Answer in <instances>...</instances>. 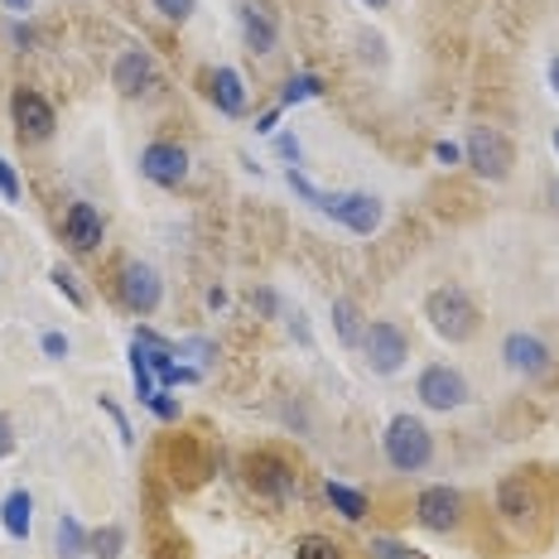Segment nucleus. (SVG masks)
I'll list each match as a JSON object with an SVG mask.
<instances>
[{
	"instance_id": "1",
	"label": "nucleus",
	"mask_w": 559,
	"mask_h": 559,
	"mask_svg": "<svg viewBox=\"0 0 559 559\" xmlns=\"http://www.w3.org/2000/svg\"><path fill=\"white\" fill-rule=\"evenodd\" d=\"M425 319L444 343H473L483 319H477V305L463 295V285H439L425 295Z\"/></svg>"
},
{
	"instance_id": "2",
	"label": "nucleus",
	"mask_w": 559,
	"mask_h": 559,
	"mask_svg": "<svg viewBox=\"0 0 559 559\" xmlns=\"http://www.w3.org/2000/svg\"><path fill=\"white\" fill-rule=\"evenodd\" d=\"M381 453H386L395 473H419L435 459V435H429V425L419 415H391L386 435H381Z\"/></svg>"
},
{
	"instance_id": "3",
	"label": "nucleus",
	"mask_w": 559,
	"mask_h": 559,
	"mask_svg": "<svg viewBox=\"0 0 559 559\" xmlns=\"http://www.w3.org/2000/svg\"><path fill=\"white\" fill-rule=\"evenodd\" d=\"M463 159L477 179H507L511 165H516V145L511 135H502L497 126H468L463 135Z\"/></svg>"
},
{
	"instance_id": "4",
	"label": "nucleus",
	"mask_w": 559,
	"mask_h": 559,
	"mask_svg": "<svg viewBox=\"0 0 559 559\" xmlns=\"http://www.w3.org/2000/svg\"><path fill=\"white\" fill-rule=\"evenodd\" d=\"M313 207L323 217H333V223H343L353 237H371L381 227V213H386L377 193H323V189L313 198Z\"/></svg>"
},
{
	"instance_id": "5",
	"label": "nucleus",
	"mask_w": 559,
	"mask_h": 559,
	"mask_svg": "<svg viewBox=\"0 0 559 559\" xmlns=\"http://www.w3.org/2000/svg\"><path fill=\"white\" fill-rule=\"evenodd\" d=\"M415 395L425 401V411H439V415H453L459 405H468V377H463L459 367H449V362H429L425 371H419V381H415Z\"/></svg>"
},
{
	"instance_id": "6",
	"label": "nucleus",
	"mask_w": 559,
	"mask_h": 559,
	"mask_svg": "<svg viewBox=\"0 0 559 559\" xmlns=\"http://www.w3.org/2000/svg\"><path fill=\"white\" fill-rule=\"evenodd\" d=\"M463 516H468V497H463L459 487H449V483H435V487H425V492L415 497V521L429 535H453L463 526Z\"/></svg>"
},
{
	"instance_id": "7",
	"label": "nucleus",
	"mask_w": 559,
	"mask_h": 559,
	"mask_svg": "<svg viewBox=\"0 0 559 559\" xmlns=\"http://www.w3.org/2000/svg\"><path fill=\"white\" fill-rule=\"evenodd\" d=\"M362 357L377 377H395V371L405 367V357H411V337H405L401 323L377 319L362 329Z\"/></svg>"
},
{
	"instance_id": "8",
	"label": "nucleus",
	"mask_w": 559,
	"mask_h": 559,
	"mask_svg": "<svg viewBox=\"0 0 559 559\" xmlns=\"http://www.w3.org/2000/svg\"><path fill=\"white\" fill-rule=\"evenodd\" d=\"M116 299H121L131 313H155L165 305V280H159L155 265L126 261L121 271H116Z\"/></svg>"
},
{
	"instance_id": "9",
	"label": "nucleus",
	"mask_w": 559,
	"mask_h": 559,
	"mask_svg": "<svg viewBox=\"0 0 559 559\" xmlns=\"http://www.w3.org/2000/svg\"><path fill=\"white\" fill-rule=\"evenodd\" d=\"M10 121L25 140H49L58 131V116L39 87H15L10 92Z\"/></svg>"
},
{
	"instance_id": "10",
	"label": "nucleus",
	"mask_w": 559,
	"mask_h": 559,
	"mask_svg": "<svg viewBox=\"0 0 559 559\" xmlns=\"http://www.w3.org/2000/svg\"><path fill=\"white\" fill-rule=\"evenodd\" d=\"M497 511H502L516 531H535V526H540V492L531 487L526 473L507 477V483L497 487Z\"/></svg>"
},
{
	"instance_id": "11",
	"label": "nucleus",
	"mask_w": 559,
	"mask_h": 559,
	"mask_svg": "<svg viewBox=\"0 0 559 559\" xmlns=\"http://www.w3.org/2000/svg\"><path fill=\"white\" fill-rule=\"evenodd\" d=\"M140 174H145L150 183H159V189H179V183L189 179V150L174 145V140H155V145H145V155H140Z\"/></svg>"
},
{
	"instance_id": "12",
	"label": "nucleus",
	"mask_w": 559,
	"mask_h": 559,
	"mask_svg": "<svg viewBox=\"0 0 559 559\" xmlns=\"http://www.w3.org/2000/svg\"><path fill=\"white\" fill-rule=\"evenodd\" d=\"M247 483L261 497H271V502H289V492H295V473H289V463L280 459V453H251Z\"/></svg>"
},
{
	"instance_id": "13",
	"label": "nucleus",
	"mask_w": 559,
	"mask_h": 559,
	"mask_svg": "<svg viewBox=\"0 0 559 559\" xmlns=\"http://www.w3.org/2000/svg\"><path fill=\"white\" fill-rule=\"evenodd\" d=\"M63 241L73 251H83V255L97 251L102 241H107V217H102L87 198H78V203L68 207V217H63Z\"/></svg>"
},
{
	"instance_id": "14",
	"label": "nucleus",
	"mask_w": 559,
	"mask_h": 559,
	"mask_svg": "<svg viewBox=\"0 0 559 559\" xmlns=\"http://www.w3.org/2000/svg\"><path fill=\"white\" fill-rule=\"evenodd\" d=\"M155 78H159V68H155V58H150L145 49H126L121 58H116V68H111V87L121 92V97H145L150 87H155Z\"/></svg>"
},
{
	"instance_id": "15",
	"label": "nucleus",
	"mask_w": 559,
	"mask_h": 559,
	"mask_svg": "<svg viewBox=\"0 0 559 559\" xmlns=\"http://www.w3.org/2000/svg\"><path fill=\"white\" fill-rule=\"evenodd\" d=\"M207 102H213L223 116H231V121H241V116L251 111L247 83H241L237 68H213V73H207Z\"/></svg>"
},
{
	"instance_id": "16",
	"label": "nucleus",
	"mask_w": 559,
	"mask_h": 559,
	"mask_svg": "<svg viewBox=\"0 0 559 559\" xmlns=\"http://www.w3.org/2000/svg\"><path fill=\"white\" fill-rule=\"evenodd\" d=\"M502 362L511 371H521V377H545V371H550V347H545L535 333H507Z\"/></svg>"
},
{
	"instance_id": "17",
	"label": "nucleus",
	"mask_w": 559,
	"mask_h": 559,
	"mask_svg": "<svg viewBox=\"0 0 559 559\" xmlns=\"http://www.w3.org/2000/svg\"><path fill=\"white\" fill-rule=\"evenodd\" d=\"M241 39H247L251 53H271L275 39H280L275 15H271L265 5H255V0H247V5H241Z\"/></svg>"
},
{
	"instance_id": "18",
	"label": "nucleus",
	"mask_w": 559,
	"mask_h": 559,
	"mask_svg": "<svg viewBox=\"0 0 559 559\" xmlns=\"http://www.w3.org/2000/svg\"><path fill=\"white\" fill-rule=\"evenodd\" d=\"M0 531H5L10 540H29V531H34V497L25 492V487H15V492L0 502Z\"/></svg>"
},
{
	"instance_id": "19",
	"label": "nucleus",
	"mask_w": 559,
	"mask_h": 559,
	"mask_svg": "<svg viewBox=\"0 0 559 559\" xmlns=\"http://www.w3.org/2000/svg\"><path fill=\"white\" fill-rule=\"evenodd\" d=\"M323 497H329V507H333L343 521H367V511H371L367 492H357V487L337 483V477H329V483H323Z\"/></svg>"
},
{
	"instance_id": "20",
	"label": "nucleus",
	"mask_w": 559,
	"mask_h": 559,
	"mask_svg": "<svg viewBox=\"0 0 559 559\" xmlns=\"http://www.w3.org/2000/svg\"><path fill=\"white\" fill-rule=\"evenodd\" d=\"M362 313H357L353 299H337L333 305V333H337V343L343 347H362Z\"/></svg>"
},
{
	"instance_id": "21",
	"label": "nucleus",
	"mask_w": 559,
	"mask_h": 559,
	"mask_svg": "<svg viewBox=\"0 0 559 559\" xmlns=\"http://www.w3.org/2000/svg\"><path fill=\"white\" fill-rule=\"evenodd\" d=\"M53 545H58V559H83L87 555V531L78 526V516H58Z\"/></svg>"
},
{
	"instance_id": "22",
	"label": "nucleus",
	"mask_w": 559,
	"mask_h": 559,
	"mask_svg": "<svg viewBox=\"0 0 559 559\" xmlns=\"http://www.w3.org/2000/svg\"><path fill=\"white\" fill-rule=\"evenodd\" d=\"M295 559H347V555H343V545H337L333 535H299Z\"/></svg>"
},
{
	"instance_id": "23",
	"label": "nucleus",
	"mask_w": 559,
	"mask_h": 559,
	"mask_svg": "<svg viewBox=\"0 0 559 559\" xmlns=\"http://www.w3.org/2000/svg\"><path fill=\"white\" fill-rule=\"evenodd\" d=\"M121 545H126L121 526H102V531H87V550L97 555V559H121Z\"/></svg>"
},
{
	"instance_id": "24",
	"label": "nucleus",
	"mask_w": 559,
	"mask_h": 559,
	"mask_svg": "<svg viewBox=\"0 0 559 559\" xmlns=\"http://www.w3.org/2000/svg\"><path fill=\"white\" fill-rule=\"evenodd\" d=\"M319 92H323L319 73H295L285 83V92H280V102H285V107H295V102H309V97H319Z\"/></svg>"
},
{
	"instance_id": "25",
	"label": "nucleus",
	"mask_w": 559,
	"mask_h": 559,
	"mask_svg": "<svg viewBox=\"0 0 559 559\" xmlns=\"http://www.w3.org/2000/svg\"><path fill=\"white\" fill-rule=\"evenodd\" d=\"M49 280H53V289H58V295H63V299H68V305H73V309H87V305H92V299H87V289L78 285L68 265H53V271H49Z\"/></svg>"
},
{
	"instance_id": "26",
	"label": "nucleus",
	"mask_w": 559,
	"mask_h": 559,
	"mask_svg": "<svg viewBox=\"0 0 559 559\" xmlns=\"http://www.w3.org/2000/svg\"><path fill=\"white\" fill-rule=\"evenodd\" d=\"M367 550H371V559H425L419 550H411L405 540H395V535H377Z\"/></svg>"
},
{
	"instance_id": "27",
	"label": "nucleus",
	"mask_w": 559,
	"mask_h": 559,
	"mask_svg": "<svg viewBox=\"0 0 559 559\" xmlns=\"http://www.w3.org/2000/svg\"><path fill=\"white\" fill-rule=\"evenodd\" d=\"M131 371H135V391H140V401H150L159 386H155V377H150V357H145V347H131Z\"/></svg>"
},
{
	"instance_id": "28",
	"label": "nucleus",
	"mask_w": 559,
	"mask_h": 559,
	"mask_svg": "<svg viewBox=\"0 0 559 559\" xmlns=\"http://www.w3.org/2000/svg\"><path fill=\"white\" fill-rule=\"evenodd\" d=\"M0 198H5V203H20V198H25V183H20L15 165H10L5 155H0Z\"/></svg>"
},
{
	"instance_id": "29",
	"label": "nucleus",
	"mask_w": 559,
	"mask_h": 559,
	"mask_svg": "<svg viewBox=\"0 0 559 559\" xmlns=\"http://www.w3.org/2000/svg\"><path fill=\"white\" fill-rule=\"evenodd\" d=\"M150 5L159 10V15L169 20V25H183V20H193V10H198V0H150Z\"/></svg>"
},
{
	"instance_id": "30",
	"label": "nucleus",
	"mask_w": 559,
	"mask_h": 559,
	"mask_svg": "<svg viewBox=\"0 0 559 559\" xmlns=\"http://www.w3.org/2000/svg\"><path fill=\"white\" fill-rule=\"evenodd\" d=\"M97 405H102V411L111 415V425H116V435H121V444H135V435H131V419H126V411H121V405H116L111 395H102Z\"/></svg>"
},
{
	"instance_id": "31",
	"label": "nucleus",
	"mask_w": 559,
	"mask_h": 559,
	"mask_svg": "<svg viewBox=\"0 0 559 559\" xmlns=\"http://www.w3.org/2000/svg\"><path fill=\"white\" fill-rule=\"evenodd\" d=\"M271 145H275V155L285 159L289 169H299V140H295V135H289V131H275V135H271Z\"/></svg>"
},
{
	"instance_id": "32",
	"label": "nucleus",
	"mask_w": 559,
	"mask_h": 559,
	"mask_svg": "<svg viewBox=\"0 0 559 559\" xmlns=\"http://www.w3.org/2000/svg\"><path fill=\"white\" fill-rule=\"evenodd\" d=\"M145 405H150V415H159V419H165V425H174V419H179V401H174L169 391H155Z\"/></svg>"
},
{
	"instance_id": "33",
	"label": "nucleus",
	"mask_w": 559,
	"mask_h": 559,
	"mask_svg": "<svg viewBox=\"0 0 559 559\" xmlns=\"http://www.w3.org/2000/svg\"><path fill=\"white\" fill-rule=\"evenodd\" d=\"M39 347H44V357H53V362H63V357H68V337L53 333V329L39 337Z\"/></svg>"
},
{
	"instance_id": "34",
	"label": "nucleus",
	"mask_w": 559,
	"mask_h": 559,
	"mask_svg": "<svg viewBox=\"0 0 559 559\" xmlns=\"http://www.w3.org/2000/svg\"><path fill=\"white\" fill-rule=\"evenodd\" d=\"M179 353H198V367H207V362H213V357H217V343H207V337H193V343H183L179 347Z\"/></svg>"
},
{
	"instance_id": "35",
	"label": "nucleus",
	"mask_w": 559,
	"mask_h": 559,
	"mask_svg": "<svg viewBox=\"0 0 559 559\" xmlns=\"http://www.w3.org/2000/svg\"><path fill=\"white\" fill-rule=\"evenodd\" d=\"M15 453V425H10V415H0V463Z\"/></svg>"
},
{
	"instance_id": "36",
	"label": "nucleus",
	"mask_w": 559,
	"mask_h": 559,
	"mask_svg": "<svg viewBox=\"0 0 559 559\" xmlns=\"http://www.w3.org/2000/svg\"><path fill=\"white\" fill-rule=\"evenodd\" d=\"M435 159H439V165H459L463 150L453 145V140H439V145H435Z\"/></svg>"
},
{
	"instance_id": "37",
	"label": "nucleus",
	"mask_w": 559,
	"mask_h": 559,
	"mask_svg": "<svg viewBox=\"0 0 559 559\" xmlns=\"http://www.w3.org/2000/svg\"><path fill=\"white\" fill-rule=\"evenodd\" d=\"M275 131H280V107H275V111H265V116H255V135L271 140Z\"/></svg>"
},
{
	"instance_id": "38",
	"label": "nucleus",
	"mask_w": 559,
	"mask_h": 559,
	"mask_svg": "<svg viewBox=\"0 0 559 559\" xmlns=\"http://www.w3.org/2000/svg\"><path fill=\"white\" fill-rule=\"evenodd\" d=\"M251 299H255V309H261V313H280V299L271 295V289H255Z\"/></svg>"
},
{
	"instance_id": "39",
	"label": "nucleus",
	"mask_w": 559,
	"mask_h": 559,
	"mask_svg": "<svg viewBox=\"0 0 559 559\" xmlns=\"http://www.w3.org/2000/svg\"><path fill=\"white\" fill-rule=\"evenodd\" d=\"M29 5H34V0H0V10H10L15 20H25V15H29Z\"/></svg>"
},
{
	"instance_id": "40",
	"label": "nucleus",
	"mask_w": 559,
	"mask_h": 559,
	"mask_svg": "<svg viewBox=\"0 0 559 559\" xmlns=\"http://www.w3.org/2000/svg\"><path fill=\"white\" fill-rule=\"evenodd\" d=\"M227 305V289H207V309H223Z\"/></svg>"
},
{
	"instance_id": "41",
	"label": "nucleus",
	"mask_w": 559,
	"mask_h": 559,
	"mask_svg": "<svg viewBox=\"0 0 559 559\" xmlns=\"http://www.w3.org/2000/svg\"><path fill=\"white\" fill-rule=\"evenodd\" d=\"M15 44H20V49H29V44H34V34H29L25 25H15Z\"/></svg>"
},
{
	"instance_id": "42",
	"label": "nucleus",
	"mask_w": 559,
	"mask_h": 559,
	"mask_svg": "<svg viewBox=\"0 0 559 559\" xmlns=\"http://www.w3.org/2000/svg\"><path fill=\"white\" fill-rule=\"evenodd\" d=\"M550 87H555V97H559V58H550Z\"/></svg>"
},
{
	"instance_id": "43",
	"label": "nucleus",
	"mask_w": 559,
	"mask_h": 559,
	"mask_svg": "<svg viewBox=\"0 0 559 559\" xmlns=\"http://www.w3.org/2000/svg\"><path fill=\"white\" fill-rule=\"evenodd\" d=\"M550 203H555V213H559V179H550Z\"/></svg>"
},
{
	"instance_id": "44",
	"label": "nucleus",
	"mask_w": 559,
	"mask_h": 559,
	"mask_svg": "<svg viewBox=\"0 0 559 559\" xmlns=\"http://www.w3.org/2000/svg\"><path fill=\"white\" fill-rule=\"evenodd\" d=\"M362 5H371V10H386V5H391V0H362Z\"/></svg>"
},
{
	"instance_id": "45",
	"label": "nucleus",
	"mask_w": 559,
	"mask_h": 559,
	"mask_svg": "<svg viewBox=\"0 0 559 559\" xmlns=\"http://www.w3.org/2000/svg\"><path fill=\"white\" fill-rule=\"evenodd\" d=\"M555 155H559V126H555Z\"/></svg>"
}]
</instances>
